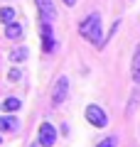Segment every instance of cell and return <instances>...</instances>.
Instances as JSON below:
<instances>
[{"mask_svg":"<svg viewBox=\"0 0 140 147\" xmlns=\"http://www.w3.org/2000/svg\"><path fill=\"white\" fill-rule=\"evenodd\" d=\"M79 34L91 44H103V27H101V15L99 12H91L86 20H81L79 25Z\"/></svg>","mask_w":140,"mask_h":147,"instance_id":"6da1fadb","label":"cell"},{"mask_svg":"<svg viewBox=\"0 0 140 147\" xmlns=\"http://www.w3.org/2000/svg\"><path fill=\"white\" fill-rule=\"evenodd\" d=\"M39 37H42V52L44 54H52L57 49V39H54V30H52V22H39Z\"/></svg>","mask_w":140,"mask_h":147,"instance_id":"7a4b0ae2","label":"cell"},{"mask_svg":"<svg viewBox=\"0 0 140 147\" xmlns=\"http://www.w3.org/2000/svg\"><path fill=\"white\" fill-rule=\"evenodd\" d=\"M84 115H86V120L91 123L93 127H106V125H108V115H106V110L101 108V105H96V103L86 105Z\"/></svg>","mask_w":140,"mask_h":147,"instance_id":"3957f363","label":"cell"},{"mask_svg":"<svg viewBox=\"0 0 140 147\" xmlns=\"http://www.w3.org/2000/svg\"><path fill=\"white\" fill-rule=\"evenodd\" d=\"M57 142V127L52 123H42L37 130V145L39 147H52Z\"/></svg>","mask_w":140,"mask_h":147,"instance_id":"277c9868","label":"cell"},{"mask_svg":"<svg viewBox=\"0 0 140 147\" xmlns=\"http://www.w3.org/2000/svg\"><path fill=\"white\" fill-rule=\"evenodd\" d=\"M67 96H69V79H67V76H59L57 84H54V88H52V103L54 105L64 103Z\"/></svg>","mask_w":140,"mask_h":147,"instance_id":"5b68a950","label":"cell"},{"mask_svg":"<svg viewBox=\"0 0 140 147\" xmlns=\"http://www.w3.org/2000/svg\"><path fill=\"white\" fill-rule=\"evenodd\" d=\"M37 5V12H39V17L44 22H54V17H57V7H54L52 0H35Z\"/></svg>","mask_w":140,"mask_h":147,"instance_id":"8992f818","label":"cell"},{"mask_svg":"<svg viewBox=\"0 0 140 147\" xmlns=\"http://www.w3.org/2000/svg\"><path fill=\"white\" fill-rule=\"evenodd\" d=\"M15 130H20V120L15 118V113L0 115V132H15Z\"/></svg>","mask_w":140,"mask_h":147,"instance_id":"52a82bcc","label":"cell"},{"mask_svg":"<svg viewBox=\"0 0 140 147\" xmlns=\"http://www.w3.org/2000/svg\"><path fill=\"white\" fill-rule=\"evenodd\" d=\"M22 34H25V27L20 25V22H7L5 25V37L7 39H12V42H17V39H22Z\"/></svg>","mask_w":140,"mask_h":147,"instance_id":"ba28073f","label":"cell"},{"mask_svg":"<svg viewBox=\"0 0 140 147\" xmlns=\"http://www.w3.org/2000/svg\"><path fill=\"white\" fill-rule=\"evenodd\" d=\"M130 76H133L135 84H140V44L135 47V54H133V64H130Z\"/></svg>","mask_w":140,"mask_h":147,"instance_id":"9c48e42d","label":"cell"},{"mask_svg":"<svg viewBox=\"0 0 140 147\" xmlns=\"http://www.w3.org/2000/svg\"><path fill=\"white\" fill-rule=\"evenodd\" d=\"M22 108V100L15 98V96H7L5 100H3V105H0V110H5V113H15V110Z\"/></svg>","mask_w":140,"mask_h":147,"instance_id":"30bf717a","label":"cell"},{"mask_svg":"<svg viewBox=\"0 0 140 147\" xmlns=\"http://www.w3.org/2000/svg\"><path fill=\"white\" fill-rule=\"evenodd\" d=\"M25 59H27V47H17V49L10 52V61L12 64H20V61H25Z\"/></svg>","mask_w":140,"mask_h":147,"instance_id":"8fae6325","label":"cell"},{"mask_svg":"<svg viewBox=\"0 0 140 147\" xmlns=\"http://www.w3.org/2000/svg\"><path fill=\"white\" fill-rule=\"evenodd\" d=\"M15 20V10L12 7H0V22L3 25H7V22Z\"/></svg>","mask_w":140,"mask_h":147,"instance_id":"7c38bea8","label":"cell"},{"mask_svg":"<svg viewBox=\"0 0 140 147\" xmlns=\"http://www.w3.org/2000/svg\"><path fill=\"white\" fill-rule=\"evenodd\" d=\"M118 145V140H116L113 135H108V137H103L101 142H96V147H116Z\"/></svg>","mask_w":140,"mask_h":147,"instance_id":"4fadbf2b","label":"cell"},{"mask_svg":"<svg viewBox=\"0 0 140 147\" xmlns=\"http://www.w3.org/2000/svg\"><path fill=\"white\" fill-rule=\"evenodd\" d=\"M7 76H10V81H17V79H20V69H17V66H12Z\"/></svg>","mask_w":140,"mask_h":147,"instance_id":"5bb4252c","label":"cell"},{"mask_svg":"<svg viewBox=\"0 0 140 147\" xmlns=\"http://www.w3.org/2000/svg\"><path fill=\"white\" fill-rule=\"evenodd\" d=\"M62 3H64L67 7H74V5H76V0H62Z\"/></svg>","mask_w":140,"mask_h":147,"instance_id":"9a60e30c","label":"cell"},{"mask_svg":"<svg viewBox=\"0 0 140 147\" xmlns=\"http://www.w3.org/2000/svg\"><path fill=\"white\" fill-rule=\"evenodd\" d=\"M30 147H39V145H37V142H35V145H30Z\"/></svg>","mask_w":140,"mask_h":147,"instance_id":"2e32d148","label":"cell"}]
</instances>
